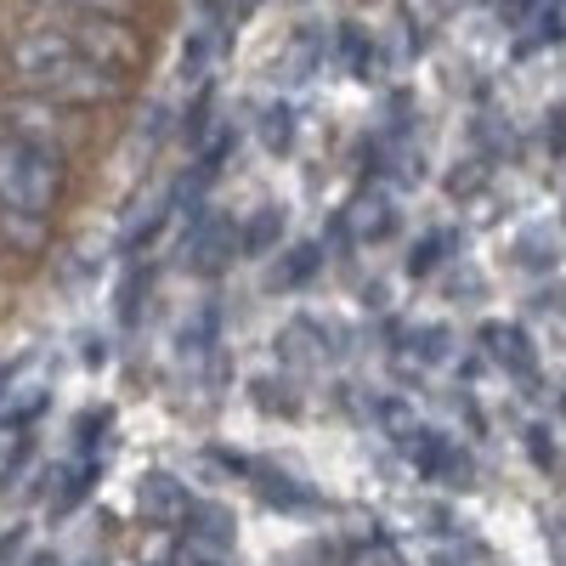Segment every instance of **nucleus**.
Segmentation results:
<instances>
[{
	"label": "nucleus",
	"instance_id": "obj_1",
	"mask_svg": "<svg viewBox=\"0 0 566 566\" xmlns=\"http://www.w3.org/2000/svg\"><path fill=\"white\" fill-rule=\"evenodd\" d=\"M12 74L34 91V97H57V103H108L119 91V74H108L80 40H69L57 23L23 29L12 45Z\"/></svg>",
	"mask_w": 566,
	"mask_h": 566
},
{
	"label": "nucleus",
	"instance_id": "obj_2",
	"mask_svg": "<svg viewBox=\"0 0 566 566\" xmlns=\"http://www.w3.org/2000/svg\"><path fill=\"white\" fill-rule=\"evenodd\" d=\"M57 193H63V165L0 125V216L34 232V221L57 210Z\"/></svg>",
	"mask_w": 566,
	"mask_h": 566
},
{
	"label": "nucleus",
	"instance_id": "obj_3",
	"mask_svg": "<svg viewBox=\"0 0 566 566\" xmlns=\"http://www.w3.org/2000/svg\"><path fill=\"white\" fill-rule=\"evenodd\" d=\"M69 40H80L91 57H97L108 74H125L130 63H136V29L125 23V18H97V12H74V18H63L57 23Z\"/></svg>",
	"mask_w": 566,
	"mask_h": 566
},
{
	"label": "nucleus",
	"instance_id": "obj_4",
	"mask_svg": "<svg viewBox=\"0 0 566 566\" xmlns=\"http://www.w3.org/2000/svg\"><path fill=\"white\" fill-rule=\"evenodd\" d=\"M7 130H18L23 142H34V148H40V154H52L57 165H63V154L74 148V136H80L52 103H18L12 119H7Z\"/></svg>",
	"mask_w": 566,
	"mask_h": 566
},
{
	"label": "nucleus",
	"instance_id": "obj_5",
	"mask_svg": "<svg viewBox=\"0 0 566 566\" xmlns=\"http://www.w3.org/2000/svg\"><path fill=\"white\" fill-rule=\"evenodd\" d=\"M408 453H413V464H419L431 482H470V459H464L448 437H437V431H413V437H408Z\"/></svg>",
	"mask_w": 566,
	"mask_h": 566
},
{
	"label": "nucleus",
	"instance_id": "obj_6",
	"mask_svg": "<svg viewBox=\"0 0 566 566\" xmlns=\"http://www.w3.org/2000/svg\"><path fill=\"white\" fill-rule=\"evenodd\" d=\"M482 340H488V352H493V357H504L510 368H522V374L533 368V346H527V335H522V328H499V323H493Z\"/></svg>",
	"mask_w": 566,
	"mask_h": 566
},
{
	"label": "nucleus",
	"instance_id": "obj_7",
	"mask_svg": "<svg viewBox=\"0 0 566 566\" xmlns=\"http://www.w3.org/2000/svg\"><path fill=\"white\" fill-rule=\"evenodd\" d=\"M34 7L57 12V18H74V12H97V18H125L130 0H34Z\"/></svg>",
	"mask_w": 566,
	"mask_h": 566
},
{
	"label": "nucleus",
	"instance_id": "obj_8",
	"mask_svg": "<svg viewBox=\"0 0 566 566\" xmlns=\"http://www.w3.org/2000/svg\"><path fill=\"white\" fill-rule=\"evenodd\" d=\"M317 266H323V250H317V244H301L290 261L277 266V283H290V290H301V283H306Z\"/></svg>",
	"mask_w": 566,
	"mask_h": 566
},
{
	"label": "nucleus",
	"instance_id": "obj_9",
	"mask_svg": "<svg viewBox=\"0 0 566 566\" xmlns=\"http://www.w3.org/2000/svg\"><path fill=\"white\" fill-rule=\"evenodd\" d=\"M261 136H266V148L290 154V142H295V119H290V108L272 103V108H266V119H261Z\"/></svg>",
	"mask_w": 566,
	"mask_h": 566
},
{
	"label": "nucleus",
	"instance_id": "obj_10",
	"mask_svg": "<svg viewBox=\"0 0 566 566\" xmlns=\"http://www.w3.org/2000/svg\"><path fill=\"white\" fill-rule=\"evenodd\" d=\"M277 232H283V210H255V221L244 227V250H266L272 239H277Z\"/></svg>",
	"mask_w": 566,
	"mask_h": 566
},
{
	"label": "nucleus",
	"instance_id": "obj_11",
	"mask_svg": "<svg viewBox=\"0 0 566 566\" xmlns=\"http://www.w3.org/2000/svg\"><path fill=\"white\" fill-rule=\"evenodd\" d=\"M363 63H368V40H357V29H340V69L363 74Z\"/></svg>",
	"mask_w": 566,
	"mask_h": 566
},
{
	"label": "nucleus",
	"instance_id": "obj_12",
	"mask_svg": "<svg viewBox=\"0 0 566 566\" xmlns=\"http://www.w3.org/2000/svg\"><path fill=\"white\" fill-rule=\"evenodd\" d=\"M357 221H363V232H368V239H380V232L391 227V210H386L380 199H368V205L357 210Z\"/></svg>",
	"mask_w": 566,
	"mask_h": 566
},
{
	"label": "nucleus",
	"instance_id": "obj_13",
	"mask_svg": "<svg viewBox=\"0 0 566 566\" xmlns=\"http://www.w3.org/2000/svg\"><path fill=\"white\" fill-rule=\"evenodd\" d=\"M442 244H448V239H442V232H431V239H424V244L413 250V261H408V272H431V266H437V255H442Z\"/></svg>",
	"mask_w": 566,
	"mask_h": 566
},
{
	"label": "nucleus",
	"instance_id": "obj_14",
	"mask_svg": "<svg viewBox=\"0 0 566 566\" xmlns=\"http://www.w3.org/2000/svg\"><path fill=\"white\" fill-rule=\"evenodd\" d=\"M261 493H266L272 504H306V493H301V488H290V482H283V476H272V482H261Z\"/></svg>",
	"mask_w": 566,
	"mask_h": 566
},
{
	"label": "nucleus",
	"instance_id": "obj_15",
	"mask_svg": "<svg viewBox=\"0 0 566 566\" xmlns=\"http://www.w3.org/2000/svg\"><path fill=\"white\" fill-rule=\"evenodd\" d=\"M12 549H18V533H7V538H0V560H7Z\"/></svg>",
	"mask_w": 566,
	"mask_h": 566
}]
</instances>
